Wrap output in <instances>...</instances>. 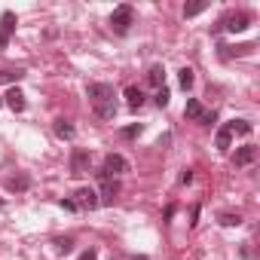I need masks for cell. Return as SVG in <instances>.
<instances>
[{"label":"cell","instance_id":"8992f818","mask_svg":"<svg viewBox=\"0 0 260 260\" xmlns=\"http://www.w3.org/2000/svg\"><path fill=\"white\" fill-rule=\"evenodd\" d=\"M89 166H92L89 150H74V153H71V175H74V178L89 175Z\"/></svg>","mask_w":260,"mask_h":260},{"label":"cell","instance_id":"e0dca14e","mask_svg":"<svg viewBox=\"0 0 260 260\" xmlns=\"http://www.w3.org/2000/svg\"><path fill=\"white\" fill-rule=\"evenodd\" d=\"M184 113H187L190 119H196V122H199L205 110H202V104H199V98H187V107H184Z\"/></svg>","mask_w":260,"mask_h":260},{"label":"cell","instance_id":"5bb4252c","mask_svg":"<svg viewBox=\"0 0 260 260\" xmlns=\"http://www.w3.org/2000/svg\"><path fill=\"white\" fill-rule=\"evenodd\" d=\"M7 187H10L13 193H25V190L31 187V175H13V178L7 181Z\"/></svg>","mask_w":260,"mask_h":260},{"label":"cell","instance_id":"f1b7e54d","mask_svg":"<svg viewBox=\"0 0 260 260\" xmlns=\"http://www.w3.org/2000/svg\"><path fill=\"white\" fill-rule=\"evenodd\" d=\"M80 260H98V251H95V248H89V251H83V254H80Z\"/></svg>","mask_w":260,"mask_h":260},{"label":"cell","instance_id":"7402d4cb","mask_svg":"<svg viewBox=\"0 0 260 260\" xmlns=\"http://www.w3.org/2000/svg\"><path fill=\"white\" fill-rule=\"evenodd\" d=\"M217 220H220V226H239V223H242V214H233V211H223V214H220Z\"/></svg>","mask_w":260,"mask_h":260},{"label":"cell","instance_id":"7c38bea8","mask_svg":"<svg viewBox=\"0 0 260 260\" xmlns=\"http://www.w3.org/2000/svg\"><path fill=\"white\" fill-rule=\"evenodd\" d=\"M52 132H55V138H61V141H71L77 132H74V125L68 122V119H55L52 122Z\"/></svg>","mask_w":260,"mask_h":260},{"label":"cell","instance_id":"cb8c5ba5","mask_svg":"<svg viewBox=\"0 0 260 260\" xmlns=\"http://www.w3.org/2000/svg\"><path fill=\"white\" fill-rule=\"evenodd\" d=\"M141 132H144V125H141V122H135V125H125V128H122V135H125V138H138Z\"/></svg>","mask_w":260,"mask_h":260},{"label":"cell","instance_id":"4fadbf2b","mask_svg":"<svg viewBox=\"0 0 260 260\" xmlns=\"http://www.w3.org/2000/svg\"><path fill=\"white\" fill-rule=\"evenodd\" d=\"M162 80H166V68H162V64H153V68L147 71V86H153V89H162V86H166Z\"/></svg>","mask_w":260,"mask_h":260},{"label":"cell","instance_id":"277c9868","mask_svg":"<svg viewBox=\"0 0 260 260\" xmlns=\"http://www.w3.org/2000/svg\"><path fill=\"white\" fill-rule=\"evenodd\" d=\"M119 181H113V178H101V190H95L98 193V205H113L116 202V196H119Z\"/></svg>","mask_w":260,"mask_h":260},{"label":"cell","instance_id":"f546056e","mask_svg":"<svg viewBox=\"0 0 260 260\" xmlns=\"http://www.w3.org/2000/svg\"><path fill=\"white\" fill-rule=\"evenodd\" d=\"M0 104H4V95H0Z\"/></svg>","mask_w":260,"mask_h":260},{"label":"cell","instance_id":"44dd1931","mask_svg":"<svg viewBox=\"0 0 260 260\" xmlns=\"http://www.w3.org/2000/svg\"><path fill=\"white\" fill-rule=\"evenodd\" d=\"M169 101H172V92L162 86V89H156V95H153V104L156 107H169Z\"/></svg>","mask_w":260,"mask_h":260},{"label":"cell","instance_id":"d4e9b609","mask_svg":"<svg viewBox=\"0 0 260 260\" xmlns=\"http://www.w3.org/2000/svg\"><path fill=\"white\" fill-rule=\"evenodd\" d=\"M55 245H58V251H61V254H71V251H74V239H58Z\"/></svg>","mask_w":260,"mask_h":260},{"label":"cell","instance_id":"83f0119b","mask_svg":"<svg viewBox=\"0 0 260 260\" xmlns=\"http://www.w3.org/2000/svg\"><path fill=\"white\" fill-rule=\"evenodd\" d=\"M178 181H181V184H190V181H193V169H184V172H181V178H178Z\"/></svg>","mask_w":260,"mask_h":260},{"label":"cell","instance_id":"ba28073f","mask_svg":"<svg viewBox=\"0 0 260 260\" xmlns=\"http://www.w3.org/2000/svg\"><path fill=\"white\" fill-rule=\"evenodd\" d=\"M16 13H4V16H0V49H4L7 43H10V37H13V31H16Z\"/></svg>","mask_w":260,"mask_h":260},{"label":"cell","instance_id":"9c48e42d","mask_svg":"<svg viewBox=\"0 0 260 260\" xmlns=\"http://www.w3.org/2000/svg\"><path fill=\"white\" fill-rule=\"evenodd\" d=\"M4 104H7L13 113H22V110H25V92H22L19 86H13V89L4 95Z\"/></svg>","mask_w":260,"mask_h":260},{"label":"cell","instance_id":"ffe728a7","mask_svg":"<svg viewBox=\"0 0 260 260\" xmlns=\"http://www.w3.org/2000/svg\"><path fill=\"white\" fill-rule=\"evenodd\" d=\"M226 125H230L233 135H248V132H251V122H248V119H233V122H226Z\"/></svg>","mask_w":260,"mask_h":260},{"label":"cell","instance_id":"ac0fdd59","mask_svg":"<svg viewBox=\"0 0 260 260\" xmlns=\"http://www.w3.org/2000/svg\"><path fill=\"white\" fill-rule=\"evenodd\" d=\"M205 10H208V0H193V4L184 7V19H193V16H199Z\"/></svg>","mask_w":260,"mask_h":260},{"label":"cell","instance_id":"6da1fadb","mask_svg":"<svg viewBox=\"0 0 260 260\" xmlns=\"http://www.w3.org/2000/svg\"><path fill=\"white\" fill-rule=\"evenodd\" d=\"M132 25H135V10L128 7V4H122V7H116L110 13V28L116 34H128V31H132Z\"/></svg>","mask_w":260,"mask_h":260},{"label":"cell","instance_id":"484cf974","mask_svg":"<svg viewBox=\"0 0 260 260\" xmlns=\"http://www.w3.org/2000/svg\"><path fill=\"white\" fill-rule=\"evenodd\" d=\"M214 119H217V113H214V110H205V113H202V119H199V122H202V125H211V122H214Z\"/></svg>","mask_w":260,"mask_h":260},{"label":"cell","instance_id":"4316f807","mask_svg":"<svg viewBox=\"0 0 260 260\" xmlns=\"http://www.w3.org/2000/svg\"><path fill=\"white\" fill-rule=\"evenodd\" d=\"M58 205H61V208H64V211H80V208H77V202H74V199H58Z\"/></svg>","mask_w":260,"mask_h":260},{"label":"cell","instance_id":"2e32d148","mask_svg":"<svg viewBox=\"0 0 260 260\" xmlns=\"http://www.w3.org/2000/svg\"><path fill=\"white\" fill-rule=\"evenodd\" d=\"M95 116H98V119H113V116H116V101L95 104Z\"/></svg>","mask_w":260,"mask_h":260},{"label":"cell","instance_id":"5b68a950","mask_svg":"<svg viewBox=\"0 0 260 260\" xmlns=\"http://www.w3.org/2000/svg\"><path fill=\"white\" fill-rule=\"evenodd\" d=\"M86 95L92 98V104H104V101H113V86L110 83H89Z\"/></svg>","mask_w":260,"mask_h":260},{"label":"cell","instance_id":"3957f363","mask_svg":"<svg viewBox=\"0 0 260 260\" xmlns=\"http://www.w3.org/2000/svg\"><path fill=\"white\" fill-rule=\"evenodd\" d=\"M248 25H251L248 13H230V16L220 19V28H226L230 34H242V31H248Z\"/></svg>","mask_w":260,"mask_h":260},{"label":"cell","instance_id":"d6986e66","mask_svg":"<svg viewBox=\"0 0 260 260\" xmlns=\"http://www.w3.org/2000/svg\"><path fill=\"white\" fill-rule=\"evenodd\" d=\"M193 80H196V77H193V71H190V68H181V71H178V83H181V89H184V92H190V89H193Z\"/></svg>","mask_w":260,"mask_h":260},{"label":"cell","instance_id":"8fae6325","mask_svg":"<svg viewBox=\"0 0 260 260\" xmlns=\"http://www.w3.org/2000/svg\"><path fill=\"white\" fill-rule=\"evenodd\" d=\"M125 104L132 107V110H138V107L144 104V92H141V86H125Z\"/></svg>","mask_w":260,"mask_h":260},{"label":"cell","instance_id":"9a60e30c","mask_svg":"<svg viewBox=\"0 0 260 260\" xmlns=\"http://www.w3.org/2000/svg\"><path fill=\"white\" fill-rule=\"evenodd\" d=\"M214 144H217V150H230V147H233V132H230V125H220V128H217Z\"/></svg>","mask_w":260,"mask_h":260},{"label":"cell","instance_id":"30bf717a","mask_svg":"<svg viewBox=\"0 0 260 260\" xmlns=\"http://www.w3.org/2000/svg\"><path fill=\"white\" fill-rule=\"evenodd\" d=\"M254 159H257V147L254 144H242L236 150V166H251Z\"/></svg>","mask_w":260,"mask_h":260},{"label":"cell","instance_id":"52a82bcc","mask_svg":"<svg viewBox=\"0 0 260 260\" xmlns=\"http://www.w3.org/2000/svg\"><path fill=\"white\" fill-rule=\"evenodd\" d=\"M74 202H77V208H83V211H95V208H98V193H95L92 187H80V190L74 193Z\"/></svg>","mask_w":260,"mask_h":260},{"label":"cell","instance_id":"7a4b0ae2","mask_svg":"<svg viewBox=\"0 0 260 260\" xmlns=\"http://www.w3.org/2000/svg\"><path fill=\"white\" fill-rule=\"evenodd\" d=\"M125 172H128V159L119 156V153H107L104 156V166L98 172V181L101 178H113V175H125Z\"/></svg>","mask_w":260,"mask_h":260},{"label":"cell","instance_id":"603a6c76","mask_svg":"<svg viewBox=\"0 0 260 260\" xmlns=\"http://www.w3.org/2000/svg\"><path fill=\"white\" fill-rule=\"evenodd\" d=\"M25 74L22 71H0V83H19Z\"/></svg>","mask_w":260,"mask_h":260}]
</instances>
